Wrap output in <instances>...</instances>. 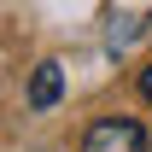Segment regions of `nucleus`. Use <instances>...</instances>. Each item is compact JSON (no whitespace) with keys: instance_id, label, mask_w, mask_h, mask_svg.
I'll use <instances>...</instances> for the list:
<instances>
[{"instance_id":"3","label":"nucleus","mask_w":152,"mask_h":152,"mask_svg":"<svg viewBox=\"0 0 152 152\" xmlns=\"http://www.w3.org/2000/svg\"><path fill=\"white\" fill-rule=\"evenodd\" d=\"M140 94H146V105H152V64L140 70Z\"/></svg>"},{"instance_id":"1","label":"nucleus","mask_w":152,"mask_h":152,"mask_svg":"<svg viewBox=\"0 0 152 152\" xmlns=\"http://www.w3.org/2000/svg\"><path fill=\"white\" fill-rule=\"evenodd\" d=\"M82 152H146V129L134 117H94L82 134Z\"/></svg>"},{"instance_id":"2","label":"nucleus","mask_w":152,"mask_h":152,"mask_svg":"<svg viewBox=\"0 0 152 152\" xmlns=\"http://www.w3.org/2000/svg\"><path fill=\"white\" fill-rule=\"evenodd\" d=\"M58 94H64V64H58V58H41L35 76H29V105H35V111H53Z\"/></svg>"}]
</instances>
